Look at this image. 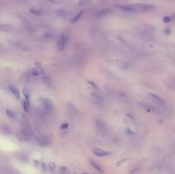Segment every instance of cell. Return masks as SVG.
<instances>
[{
  "mask_svg": "<svg viewBox=\"0 0 175 174\" xmlns=\"http://www.w3.org/2000/svg\"><path fill=\"white\" fill-rule=\"evenodd\" d=\"M57 15H59V16H62V17H63V16H65V15H67V12H66V11H64V10H57Z\"/></svg>",
  "mask_w": 175,
  "mask_h": 174,
  "instance_id": "cell-19",
  "label": "cell"
},
{
  "mask_svg": "<svg viewBox=\"0 0 175 174\" xmlns=\"http://www.w3.org/2000/svg\"><path fill=\"white\" fill-rule=\"evenodd\" d=\"M61 174H66L67 173V167H65V166H62V168H61Z\"/></svg>",
  "mask_w": 175,
  "mask_h": 174,
  "instance_id": "cell-21",
  "label": "cell"
},
{
  "mask_svg": "<svg viewBox=\"0 0 175 174\" xmlns=\"http://www.w3.org/2000/svg\"><path fill=\"white\" fill-rule=\"evenodd\" d=\"M82 15H83V11H80V12L78 13V14L76 15L71 20L70 22H71V23H74V22L78 21H79V20L82 17Z\"/></svg>",
  "mask_w": 175,
  "mask_h": 174,
  "instance_id": "cell-13",
  "label": "cell"
},
{
  "mask_svg": "<svg viewBox=\"0 0 175 174\" xmlns=\"http://www.w3.org/2000/svg\"><path fill=\"white\" fill-rule=\"evenodd\" d=\"M9 89H10V91H11V93L14 95V97L16 98L17 100H19L20 97H21V94H20V91L16 87H15V85L10 84V85H9Z\"/></svg>",
  "mask_w": 175,
  "mask_h": 174,
  "instance_id": "cell-8",
  "label": "cell"
},
{
  "mask_svg": "<svg viewBox=\"0 0 175 174\" xmlns=\"http://www.w3.org/2000/svg\"><path fill=\"white\" fill-rule=\"evenodd\" d=\"M163 21H164L165 22H168L171 21V18L170 17H164V19H163Z\"/></svg>",
  "mask_w": 175,
  "mask_h": 174,
  "instance_id": "cell-23",
  "label": "cell"
},
{
  "mask_svg": "<svg viewBox=\"0 0 175 174\" xmlns=\"http://www.w3.org/2000/svg\"><path fill=\"white\" fill-rule=\"evenodd\" d=\"M96 126L97 128L101 129V130H104V131L107 130V125L104 121V120H96Z\"/></svg>",
  "mask_w": 175,
  "mask_h": 174,
  "instance_id": "cell-9",
  "label": "cell"
},
{
  "mask_svg": "<svg viewBox=\"0 0 175 174\" xmlns=\"http://www.w3.org/2000/svg\"><path fill=\"white\" fill-rule=\"evenodd\" d=\"M32 73L33 76H42V75H44V71L42 70L41 68H33V71H32Z\"/></svg>",
  "mask_w": 175,
  "mask_h": 174,
  "instance_id": "cell-10",
  "label": "cell"
},
{
  "mask_svg": "<svg viewBox=\"0 0 175 174\" xmlns=\"http://www.w3.org/2000/svg\"><path fill=\"white\" fill-rule=\"evenodd\" d=\"M0 132L4 135L10 136L13 133V131L11 130L10 126L6 123H2L0 124Z\"/></svg>",
  "mask_w": 175,
  "mask_h": 174,
  "instance_id": "cell-3",
  "label": "cell"
},
{
  "mask_svg": "<svg viewBox=\"0 0 175 174\" xmlns=\"http://www.w3.org/2000/svg\"><path fill=\"white\" fill-rule=\"evenodd\" d=\"M31 12L33 13V14H36V15H40V14H41V12H40V11H34L33 10H31Z\"/></svg>",
  "mask_w": 175,
  "mask_h": 174,
  "instance_id": "cell-24",
  "label": "cell"
},
{
  "mask_svg": "<svg viewBox=\"0 0 175 174\" xmlns=\"http://www.w3.org/2000/svg\"><path fill=\"white\" fill-rule=\"evenodd\" d=\"M68 128V123H63L60 126V129L61 130H66V129Z\"/></svg>",
  "mask_w": 175,
  "mask_h": 174,
  "instance_id": "cell-20",
  "label": "cell"
},
{
  "mask_svg": "<svg viewBox=\"0 0 175 174\" xmlns=\"http://www.w3.org/2000/svg\"><path fill=\"white\" fill-rule=\"evenodd\" d=\"M48 168H49V170H50L51 172H53L56 169V165L52 163V162H51V163H49V165H48Z\"/></svg>",
  "mask_w": 175,
  "mask_h": 174,
  "instance_id": "cell-17",
  "label": "cell"
},
{
  "mask_svg": "<svg viewBox=\"0 0 175 174\" xmlns=\"http://www.w3.org/2000/svg\"><path fill=\"white\" fill-rule=\"evenodd\" d=\"M92 153L97 157H105V156H109L111 155L110 152H108V151H105L104 149L98 148H94L92 149Z\"/></svg>",
  "mask_w": 175,
  "mask_h": 174,
  "instance_id": "cell-6",
  "label": "cell"
},
{
  "mask_svg": "<svg viewBox=\"0 0 175 174\" xmlns=\"http://www.w3.org/2000/svg\"><path fill=\"white\" fill-rule=\"evenodd\" d=\"M44 108L45 112L51 113V111L53 109V104L50 100V98H44Z\"/></svg>",
  "mask_w": 175,
  "mask_h": 174,
  "instance_id": "cell-7",
  "label": "cell"
},
{
  "mask_svg": "<svg viewBox=\"0 0 175 174\" xmlns=\"http://www.w3.org/2000/svg\"><path fill=\"white\" fill-rule=\"evenodd\" d=\"M123 11L126 12H139V11H149L155 9V6L151 4H128V5H122L118 6Z\"/></svg>",
  "mask_w": 175,
  "mask_h": 174,
  "instance_id": "cell-1",
  "label": "cell"
},
{
  "mask_svg": "<svg viewBox=\"0 0 175 174\" xmlns=\"http://www.w3.org/2000/svg\"><path fill=\"white\" fill-rule=\"evenodd\" d=\"M90 162H91V166H92L97 171H99V172H104V169H103V167L101 166L97 162L94 161V160H90Z\"/></svg>",
  "mask_w": 175,
  "mask_h": 174,
  "instance_id": "cell-11",
  "label": "cell"
},
{
  "mask_svg": "<svg viewBox=\"0 0 175 174\" xmlns=\"http://www.w3.org/2000/svg\"><path fill=\"white\" fill-rule=\"evenodd\" d=\"M109 13H111L110 10H102V11H99V12L96 13V14L95 15V16L97 17V18H100V17H103V16H104V15H109Z\"/></svg>",
  "mask_w": 175,
  "mask_h": 174,
  "instance_id": "cell-12",
  "label": "cell"
},
{
  "mask_svg": "<svg viewBox=\"0 0 175 174\" xmlns=\"http://www.w3.org/2000/svg\"><path fill=\"white\" fill-rule=\"evenodd\" d=\"M88 83H89L90 84H91V85H92V86L94 87V88L97 90V85H96V84L95 83H93V82H91V81H88Z\"/></svg>",
  "mask_w": 175,
  "mask_h": 174,
  "instance_id": "cell-22",
  "label": "cell"
},
{
  "mask_svg": "<svg viewBox=\"0 0 175 174\" xmlns=\"http://www.w3.org/2000/svg\"><path fill=\"white\" fill-rule=\"evenodd\" d=\"M83 174H89V173H87V172H84V173H83Z\"/></svg>",
  "mask_w": 175,
  "mask_h": 174,
  "instance_id": "cell-25",
  "label": "cell"
},
{
  "mask_svg": "<svg viewBox=\"0 0 175 174\" xmlns=\"http://www.w3.org/2000/svg\"><path fill=\"white\" fill-rule=\"evenodd\" d=\"M91 97H92L93 100L95 101L96 103L99 104V105H102L104 102V97H103L101 93L97 92V91H93V92L91 93Z\"/></svg>",
  "mask_w": 175,
  "mask_h": 174,
  "instance_id": "cell-4",
  "label": "cell"
},
{
  "mask_svg": "<svg viewBox=\"0 0 175 174\" xmlns=\"http://www.w3.org/2000/svg\"><path fill=\"white\" fill-rule=\"evenodd\" d=\"M23 107H24V109H25L26 112H28L29 109H30V104H29L28 100H25V101L23 102Z\"/></svg>",
  "mask_w": 175,
  "mask_h": 174,
  "instance_id": "cell-16",
  "label": "cell"
},
{
  "mask_svg": "<svg viewBox=\"0 0 175 174\" xmlns=\"http://www.w3.org/2000/svg\"><path fill=\"white\" fill-rule=\"evenodd\" d=\"M6 114H7L8 117H10V119H15V116H16L14 111L10 110V109H6Z\"/></svg>",
  "mask_w": 175,
  "mask_h": 174,
  "instance_id": "cell-14",
  "label": "cell"
},
{
  "mask_svg": "<svg viewBox=\"0 0 175 174\" xmlns=\"http://www.w3.org/2000/svg\"><path fill=\"white\" fill-rule=\"evenodd\" d=\"M36 142H37L38 145L41 147H46L50 143L49 139L44 136H39V137H36Z\"/></svg>",
  "mask_w": 175,
  "mask_h": 174,
  "instance_id": "cell-5",
  "label": "cell"
},
{
  "mask_svg": "<svg viewBox=\"0 0 175 174\" xmlns=\"http://www.w3.org/2000/svg\"><path fill=\"white\" fill-rule=\"evenodd\" d=\"M150 96H151V97H153L154 99L156 100V102H159V103H160V104H163V100L161 99V98L160 97H158V96H156V95L153 94V93H151V94H150Z\"/></svg>",
  "mask_w": 175,
  "mask_h": 174,
  "instance_id": "cell-15",
  "label": "cell"
},
{
  "mask_svg": "<svg viewBox=\"0 0 175 174\" xmlns=\"http://www.w3.org/2000/svg\"><path fill=\"white\" fill-rule=\"evenodd\" d=\"M67 42H68V36H67L66 34H64V33H62L61 36H60L59 39H58V41L57 43V50L58 51L63 50V49L65 48V46H66V44H67Z\"/></svg>",
  "mask_w": 175,
  "mask_h": 174,
  "instance_id": "cell-2",
  "label": "cell"
},
{
  "mask_svg": "<svg viewBox=\"0 0 175 174\" xmlns=\"http://www.w3.org/2000/svg\"><path fill=\"white\" fill-rule=\"evenodd\" d=\"M140 171V168L138 166H136L134 167V168H132V170L130 171V174H137L138 172V171Z\"/></svg>",
  "mask_w": 175,
  "mask_h": 174,
  "instance_id": "cell-18",
  "label": "cell"
},
{
  "mask_svg": "<svg viewBox=\"0 0 175 174\" xmlns=\"http://www.w3.org/2000/svg\"></svg>",
  "mask_w": 175,
  "mask_h": 174,
  "instance_id": "cell-26",
  "label": "cell"
}]
</instances>
